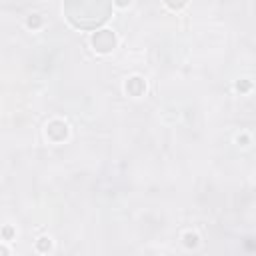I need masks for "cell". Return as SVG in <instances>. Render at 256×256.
<instances>
[{
  "mask_svg": "<svg viewBox=\"0 0 256 256\" xmlns=\"http://www.w3.org/2000/svg\"><path fill=\"white\" fill-rule=\"evenodd\" d=\"M68 22L82 30L102 26L112 14V0H64Z\"/></svg>",
  "mask_w": 256,
  "mask_h": 256,
  "instance_id": "6da1fadb",
  "label": "cell"
},
{
  "mask_svg": "<svg viewBox=\"0 0 256 256\" xmlns=\"http://www.w3.org/2000/svg\"><path fill=\"white\" fill-rule=\"evenodd\" d=\"M92 46L98 52H110L116 46V36L110 30H100L92 36Z\"/></svg>",
  "mask_w": 256,
  "mask_h": 256,
  "instance_id": "7a4b0ae2",
  "label": "cell"
}]
</instances>
